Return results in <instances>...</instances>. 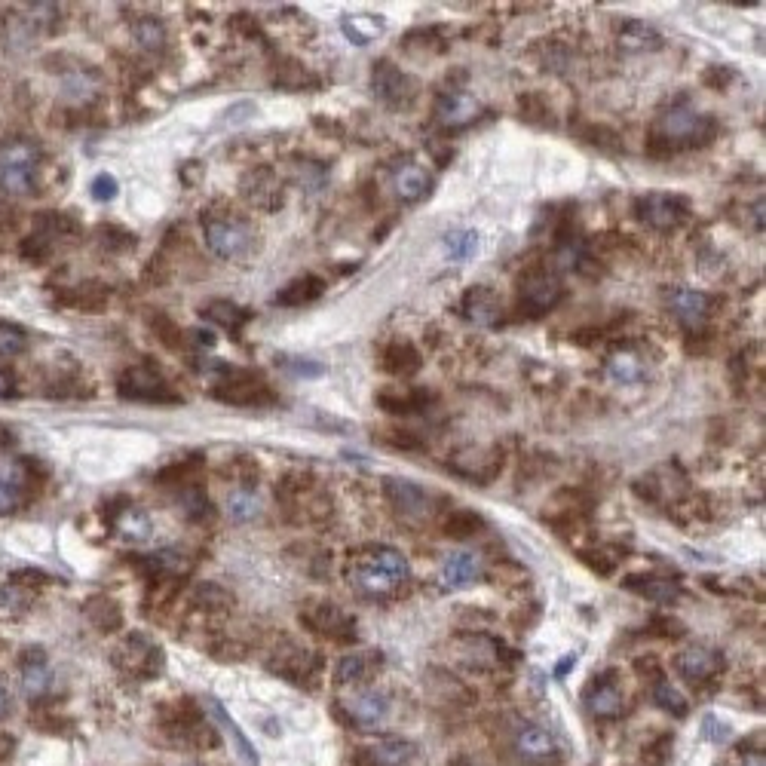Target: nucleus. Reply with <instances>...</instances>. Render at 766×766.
Listing matches in <instances>:
<instances>
[{"mask_svg": "<svg viewBox=\"0 0 766 766\" xmlns=\"http://www.w3.org/2000/svg\"><path fill=\"white\" fill-rule=\"evenodd\" d=\"M714 135H717V123L681 99L659 114V120L650 132V151H653V157H675L681 151L708 148Z\"/></svg>", "mask_w": 766, "mask_h": 766, "instance_id": "obj_1", "label": "nucleus"}, {"mask_svg": "<svg viewBox=\"0 0 766 766\" xmlns=\"http://www.w3.org/2000/svg\"><path fill=\"white\" fill-rule=\"evenodd\" d=\"M408 561L393 546H371L350 558L347 564V580L350 586L365 598H390L399 592L408 580Z\"/></svg>", "mask_w": 766, "mask_h": 766, "instance_id": "obj_2", "label": "nucleus"}, {"mask_svg": "<svg viewBox=\"0 0 766 766\" xmlns=\"http://www.w3.org/2000/svg\"><path fill=\"white\" fill-rule=\"evenodd\" d=\"M203 236L206 246L224 261H243L258 249L255 224L233 206H209L203 212Z\"/></svg>", "mask_w": 766, "mask_h": 766, "instance_id": "obj_3", "label": "nucleus"}, {"mask_svg": "<svg viewBox=\"0 0 766 766\" xmlns=\"http://www.w3.org/2000/svg\"><path fill=\"white\" fill-rule=\"evenodd\" d=\"M37 169H40V151L31 141H7L0 148V190L10 197H28L37 187Z\"/></svg>", "mask_w": 766, "mask_h": 766, "instance_id": "obj_4", "label": "nucleus"}, {"mask_svg": "<svg viewBox=\"0 0 766 766\" xmlns=\"http://www.w3.org/2000/svg\"><path fill=\"white\" fill-rule=\"evenodd\" d=\"M215 399L227 405H267L273 402L270 383L258 371L246 368H230V365H215Z\"/></svg>", "mask_w": 766, "mask_h": 766, "instance_id": "obj_5", "label": "nucleus"}, {"mask_svg": "<svg viewBox=\"0 0 766 766\" xmlns=\"http://www.w3.org/2000/svg\"><path fill=\"white\" fill-rule=\"evenodd\" d=\"M558 298H561V279L549 267L537 264V267H528L521 273V279H518V310L524 316H531V319L546 316L558 304Z\"/></svg>", "mask_w": 766, "mask_h": 766, "instance_id": "obj_6", "label": "nucleus"}, {"mask_svg": "<svg viewBox=\"0 0 766 766\" xmlns=\"http://www.w3.org/2000/svg\"><path fill=\"white\" fill-rule=\"evenodd\" d=\"M111 659L123 675L138 678V681L157 678L163 672V650L154 644V638L141 635V632L126 635L123 644L111 653Z\"/></svg>", "mask_w": 766, "mask_h": 766, "instance_id": "obj_7", "label": "nucleus"}, {"mask_svg": "<svg viewBox=\"0 0 766 766\" xmlns=\"http://www.w3.org/2000/svg\"><path fill=\"white\" fill-rule=\"evenodd\" d=\"M512 751L518 760L531 766H558L564 760V745L555 733L540 724H515L512 727Z\"/></svg>", "mask_w": 766, "mask_h": 766, "instance_id": "obj_8", "label": "nucleus"}, {"mask_svg": "<svg viewBox=\"0 0 766 766\" xmlns=\"http://www.w3.org/2000/svg\"><path fill=\"white\" fill-rule=\"evenodd\" d=\"M117 393L126 402H154V405L181 402L178 393L172 390V383L163 377V371H157L151 365H138V368L123 371L117 380Z\"/></svg>", "mask_w": 766, "mask_h": 766, "instance_id": "obj_9", "label": "nucleus"}, {"mask_svg": "<svg viewBox=\"0 0 766 766\" xmlns=\"http://www.w3.org/2000/svg\"><path fill=\"white\" fill-rule=\"evenodd\" d=\"M371 92L377 95V102H383L390 111H408L417 102L420 83L393 62H377L371 71Z\"/></svg>", "mask_w": 766, "mask_h": 766, "instance_id": "obj_10", "label": "nucleus"}, {"mask_svg": "<svg viewBox=\"0 0 766 766\" xmlns=\"http://www.w3.org/2000/svg\"><path fill=\"white\" fill-rule=\"evenodd\" d=\"M635 218L653 230H675L690 218V200L681 194H668V190H656V194H644L635 203Z\"/></svg>", "mask_w": 766, "mask_h": 766, "instance_id": "obj_11", "label": "nucleus"}, {"mask_svg": "<svg viewBox=\"0 0 766 766\" xmlns=\"http://www.w3.org/2000/svg\"><path fill=\"white\" fill-rule=\"evenodd\" d=\"M279 506L289 512V518H319L322 512L331 509L328 497L313 488V478L307 475H289L279 485Z\"/></svg>", "mask_w": 766, "mask_h": 766, "instance_id": "obj_12", "label": "nucleus"}, {"mask_svg": "<svg viewBox=\"0 0 766 766\" xmlns=\"http://www.w3.org/2000/svg\"><path fill=\"white\" fill-rule=\"evenodd\" d=\"M304 626L325 638V641H338V644H356L359 629H356V619L341 610L338 604H313L304 610Z\"/></svg>", "mask_w": 766, "mask_h": 766, "instance_id": "obj_13", "label": "nucleus"}, {"mask_svg": "<svg viewBox=\"0 0 766 766\" xmlns=\"http://www.w3.org/2000/svg\"><path fill=\"white\" fill-rule=\"evenodd\" d=\"M270 668L276 675H282L285 681H292L298 687H316L319 681V668H322V656L307 650V647H295L285 644L282 650H276V656L270 659Z\"/></svg>", "mask_w": 766, "mask_h": 766, "instance_id": "obj_14", "label": "nucleus"}, {"mask_svg": "<svg viewBox=\"0 0 766 766\" xmlns=\"http://www.w3.org/2000/svg\"><path fill=\"white\" fill-rule=\"evenodd\" d=\"M239 194H243V200L249 206H255V209L276 212L285 203V184H282V178L270 166H255L252 172L243 175Z\"/></svg>", "mask_w": 766, "mask_h": 766, "instance_id": "obj_15", "label": "nucleus"}, {"mask_svg": "<svg viewBox=\"0 0 766 766\" xmlns=\"http://www.w3.org/2000/svg\"><path fill=\"white\" fill-rule=\"evenodd\" d=\"M675 668L690 687H705L711 678H717L724 672V659L711 647L693 644V647H684V650L675 653Z\"/></svg>", "mask_w": 766, "mask_h": 766, "instance_id": "obj_16", "label": "nucleus"}, {"mask_svg": "<svg viewBox=\"0 0 766 766\" xmlns=\"http://www.w3.org/2000/svg\"><path fill=\"white\" fill-rule=\"evenodd\" d=\"M390 702L377 690H359L344 699V721L359 727V730H380L387 724Z\"/></svg>", "mask_w": 766, "mask_h": 766, "instance_id": "obj_17", "label": "nucleus"}, {"mask_svg": "<svg viewBox=\"0 0 766 766\" xmlns=\"http://www.w3.org/2000/svg\"><path fill=\"white\" fill-rule=\"evenodd\" d=\"M383 491H387L393 512L405 521H423L429 515V509H433V497L426 494V488L405 482V478H387V482H383Z\"/></svg>", "mask_w": 766, "mask_h": 766, "instance_id": "obj_18", "label": "nucleus"}, {"mask_svg": "<svg viewBox=\"0 0 766 766\" xmlns=\"http://www.w3.org/2000/svg\"><path fill=\"white\" fill-rule=\"evenodd\" d=\"M586 708L601 717V721H613L622 711H626V696H622V687L616 681L613 672L598 675L589 687H586Z\"/></svg>", "mask_w": 766, "mask_h": 766, "instance_id": "obj_19", "label": "nucleus"}, {"mask_svg": "<svg viewBox=\"0 0 766 766\" xmlns=\"http://www.w3.org/2000/svg\"><path fill=\"white\" fill-rule=\"evenodd\" d=\"M414 757L417 748L408 739H380L356 751L359 766H411Z\"/></svg>", "mask_w": 766, "mask_h": 766, "instance_id": "obj_20", "label": "nucleus"}, {"mask_svg": "<svg viewBox=\"0 0 766 766\" xmlns=\"http://www.w3.org/2000/svg\"><path fill=\"white\" fill-rule=\"evenodd\" d=\"M19 665H22V687H25L28 699H43L50 693L53 668H50V659H46L43 647H28L19 656Z\"/></svg>", "mask_w": 766, "mask_h": 766, "instance_id": "obj_21", "label": "nucleus"}, {"mask_svg": "<svg viewBox=\"0 0 766 766\" xmlns=\"http://www.w3.org/2000/svg\"><path fill=\"white\" fill-rule=\"evenodd\" d=\"M665 307L681 325L699 328V325H705V319L711 313V298L705 292H696V289H675V292H668Z\"/></svg>", "mask_w": 766, "mask_h": 766, "instance_id": "obj_22", "label": "nucleus"}, {"mask_svg": "<svg viewBox=\"0 0 766 766\" xmlns=\"http://www.w3.org/2000/svg\"><path fill=\"white\" fill-rule=\"evenodd\" d=\"M380 668V653L377 650H359L347 653L334 665V684L338 687H362L374 672Z\"/></svg>", "mask_w": 766, "mask_h": 766, "instance_id": "obj_23", "label": "nucleus"}, {"mask_svg": "<svg viewBox=\"0 0 766 766\" xmlns=\"http://www.w3.org/2000/svg\"><path fill=\"white\" fill-rule=\"evenodd\" d=\"M393 190H396V197L405 200V203H420V200L429 197V190H433V175H429L426 166L408 160L393 172Z\"/></svg>", "mask_w": 766, "mask_h": 766, "instance_id": "obj_24", "label": "nucleus"}, {"mask_svg": "<svg viewBox=\"0 0 766 766\" xmlns=\"http://www.w3.org/2000/svg\"><path fill=\"white\" fill-rule=\"evenodd\" d=\"M463 316L475 325H497L503 319L500 295L488 289V285H472L463 295Z\"/></svg>", "mask_w": 766, "mask_h": 766, "instance_id": "obj_25", "label": "nucleus"}, {"mask_svg": "<svg viewBox=\"0 0 766 766\" xmlns=\"http://www.w3.org/2000/svg\"><path fill=\"white\" fill-rule=\"evenodd\" d=\"M616 46L622 53L629 56H644V53H656L662 46V34L647 25V22H638V19H629L622 22L619 31H616Z\"/></svg>", "mask_w": 766, "mask_h": 766, "instance_id": "obj_26", "label": "nucleus"}, {"mask_svg": "<svg viewBox=\"0 0 766 766\" xmlns=\"http://www.w3.org/2000/svg\"><path fill=\"white\" fill-rule=\"evenodd\" d=\"M478 114H482V105L463 89H451V92L439 95V102H436V117L445 126H469L472 120H478Z\"/></svg>", "mask_w": 766, "mask_h": 766, "instance_id": "obj_27", "label": "nucleus"}, {"mask_svg": "<svg viewBox=\"0 0 766 766\" xmlns=\"http://www.w3.org/2000/svg\"><path fill=\"white\" fill-rule=\"evenodd\" d=\"M622 586L647 601H659V604H672L684 592L675 577H662V573H638V577H629Z\"/></svg>", "mask_w": 766, "mask_h": 766, "instance_id": "obj_28", "label": "nucleus"}, {"mask_svg": "<svg viewBox=\"0 0 766 766\" xmlns=\"http://www.w3.org/2000/svg\"><path fill=\"white\" fill-rule=\"evenodd\" d=\"M114 531L126 543H148L154 534V521H151L148 509H141L135 503H123L120 512L114 515Z\"/></svg>", "mask_w": 766, "mask_h": 766, "instance_id": "obj_29", "label": "nucleus"}, {"mask_svg": "<svg viewBox=\"0 0 766 766\" xmlns=\"http://www.w3.org/2000/svg\"><path fill=\"white\" fill-rule=\"evenodd\" d=\"M478 577H482V567H478L475 552L457 549V552H448V555H445V561H442V580H445L448 589H466V586H472Z\"/></svg>", "mask_w": 766, "mask_h": 766, "instance_id": "obj_30", "label": "nucleus"}, {"mask_svg": "<svg viewBox=\"0 0 766 766\" xmlns=\"http://www.w3.org/2000/svg\"><path fill=\"white\" fill-rule=\"evenodd\" d=\"M322 292H325V282L313 273H304V276L292 279L289 285H282L276 292V304L279 307H304V304L319 301Z\"/></svg>", "mask_w": 766, "mask_h": 766, "instance_id": "obj_31", "label": "nucleus"}, {"mask_svg": "<svg viewBox=\"0 0 766 766\" xmlns=\"http://www.w3.org/2000/svg\"><path fill=\"white\" fill-rule=\"evenodd\" d=\"M43 577L37 573H16L4 586H0V607L10 613H22L31 601H34V583H40Z\"/></svg>", "mask_w": 766, "mask_h": 766, "instance_id": "obj_32", "label": "nucleus"}, {"mask_svg": "<svg viewBox=\"0 0 766 766\" xmlns=\"http://www.w3.org/2000/svg\"><path fill=\"white\" fill-rule=\"evenodd\" d=\"M209 711H212V721L224 730V736L230 739V745L239 751V757L243 760H249V766H258V751L252 748V742L243 736V730H239L233 721H230V714H227V708L224 705H218L215 699H209Z\"/></svg>", "mask_w": 766, "mask_h": 766, "instance_id": "obj_33", "label": "nucleus"}, {"mask_svg": "<svg viewBox=\"0 0 766 766\" xmlns=\"http://www.w3.org/2000/svg\"><path fill=\"white\" fill-rule=\"evenodd\" d=\"M607 377L613 383H619V387H632V383H638L644 377V362L638 353L632 350H616L610 359H607Z\"/></svg>", "mask_w": 766, "mask_h": 766, "instance_id": "obj_34", "label": "nucleus"}, {"mask_svg": "<svg viewBox=\"0 0 766 766\" xmlns=\"http://www.w3.org/2000/svg\"><path fill=\"white\" fill-rule=\"evenodd\" d=\"M420 353L414 344L408 341H399V344H390L387 350H383V368H387L390 374H399V377H408L420 368Z\"/></svg>", "mask_w": 766, "mask_h": 766, "instance_id": "obj_35", "label": "nucleus"}, {"mask_svg": "<svg viewBox=\"0 0 766 766\" xmlns=\"http://www.w3.org/2000/svg\"><path fill=\"white\" fill-rule=\"evenodd\" d=\"M200 316L209 322V325H218V328H227V331H236L239 325H243L249 319V310H243L239 304L233 301H212L209 307L200 310Z\"/></svg>", "mask_w": 766, "mask_h": 766, "instance_id": "obj_36", "label": "nucleus"}, {"mask_svg": "<svg viewBox=\"0 0 766 766\" xmlns=\"http://www.w3.org/2000/svg\"><path fill=\"white\" fill-rule=\"evenodd\" d=\"M132 37H135V43H138L145 53H160L163 46H166V28H163V22L154 19V16L135 19V22H132Z\"/></svg>", "mask_w": 766, "mask_h": 766, "instance_id": "obj_37", "label": "nucleus"}, {"mask_svg": "<svg viewBox=\"0 0 766 766\" xmlns=\"http://www.w3.org/2000/svg\"><path fill=\"white\" fill-rule=\"evenodd\" d=\"M442 246H445V252H448L451 261H469V258H475V252H478V233L469 230V227L448 230V233L442 236Z\"/></svg>", "mask_w": 766, "mask_h": 766, "instance_id": "obj_38", "label": "nucleus"}, {"mask_svg": "<svg viewBox=\"0 0 766 766\" xmlns=\"http://www.w3.org/2000/svg\"><path fill=\"white\" fill-rule=\"evenodd\" d=\"M344 28V37L356 46H365L371 40H377L383 34V19L380 16H347L341 22Z\"/></svg>", "mask_w": 766, "mask_h": 766, "instance_id": "obj_39", "label": "nucleus"}, {"mask_svg": "<svg viewBox=\"0 0 766 766\" xmlns=\"http://www.w3.org/2000/svg\"><path fill=\"white\" fill-rule=\"evenodd\" d=\"M485 528V521H482V515H475V512H466V509H460V512H451L445 521H442V531H445V537H451V540H469V537H475L478 531Z\"/></svg>", "mask_w": 766, "mask_h": 766, "instance_id": "obj_40", "label": "nucleus"}, {"mask_svg": "<svg viewBox=\"0 0 766 766\" xmlns=\"http://www.w3.org/2000/svg\"><path fill=\"white\" fill-rule=\"evenodd\" d=\"M653 699H656V705H659L662 711H668L672 717H684V714L690 711L687 696H684L675 684H668L665 678L653 681Z\"/></svg>", "mask_w": 766, "mask_h": 766, "instance_id": "obj_41", "label": "nucleus"}, {"mask_svg": "<svg viewBox=\"0 0 766 766\" xmlns=\"http://www.w3.org/2000/svg\"><path fill=\"white\" fill-rule=\"evenodd\" d=\"M518 114H521V120H528V123L552 126V105L540 92H524L518 99Z\"/></svg>", "mask_w": 766, "mask_h": 766, "instance_id": "obj_42", "label": "nucleus"}, {"mask_svg": "<svg viewBox=\"0 0 766 766\" xmlns=\"http://www.w3.org/2000/svg\"><path fill=\"white\" fill-rule=\"evenodd\" d=\"M227 512H230L236 521H249V518H255V515L261 512V500H258V494H255L252 488L239 485V488L230 491V497H227Z\"/></svg>", "mask_w": 766, "mask_h": 766, "instance_id": "obj_43", "label": "nucleus"}, {"mask_svg": "<svg viewBox=\"0 0 766 766\" xmlns=\"http://www.w3.org/2000/svg\"><path fill=\"white\" fill-rule=\"evenodd\" d=\"M86 616H89L102 632H114V629L120 626V607H117L111 598H105V595L92 598V601L86 604Z\"/></svg>", "mask_w": 766, "mask_h": 766, "instance_id": "obj_44", "label": "nucleus"}, {"mask_svg": "<svg viewBox=\"0 0 766 766\" xmlns=\"http://www.w3.org/2000/svg\"><path fill=\"white\" fill-rule=\"evenodd\" d=\"M178 506L184 509V515H187V518H194V521H203V518H209V515H212V503H209V497H206L203 491H197L194 485H187V488H181V491H178Z\"/></svg>", "mask_w": 766, "mask_h": 766, "instance_id": "obj_45", "label": "nucleus"}, {"mask_svg": "<svg viewBox=\"0 0 766 766\" xmlns=\"http://www.w3.org/2000/svg\"><path fill=\"white\" fill-rule=\"evenodd\" d=\"M426 405V393H380V408L393 414H414Z\"/></svg>", "mask_w": 766, "mask_h": 766, "instance_id": "obj_46", "label": "nucleus"}, {"mask_svg": "<svg viewBox=\"0 0 766 766\" xmlns=\"http://www.w3.org/2000/svg\"><path fill=\"white\" fill-rule=\"evenodd\" d=\"M580 558H583L595 573H601V577H607V573L619 564V555H616L613 549H607V546H589L586 552H580Z\"/></svg>", "mask_w": 766, "mask_h": 766, "instance_id": "obj_47", "label": "nucleus"}, {"mask_svg": "<svg viewBox=\"0 0 766 766\" xmlns=\"http://www.w3.org/2000/svg\"><path fill=\"white\" fill-rule=\"evenodd\" d=\"M22 350H25V334L10 322H0V356H19Z\"/></svg>", "mask_w": 766, "mask_h": 766, "instance_id": "obj_48", "label": "nucleus"}, {"mask_svg": "<svg viewBox=\"0 0 766 766\" xmlns=\"http://www.w3.org/2000/svg\"><path fill=\"white\" fill-rule=\"evenodd\" d=\"M586 141H592L595 148H601V151H607V154H622V138L613 132V129H607V126H589V132H586Z\"/></svg>", "mask_w": 766, "mask_h": 766, "instance_id": "obj_49", "label": "nucleus"}, {"mask_svg": "<svg viewBox=\"0 0 766 766\" xmlns=\"http://www.w3.org/2000/svg\"><path fill=\"white\" fill-rule=\"evenodd\" d=\"M25 503V491L0 478V515H13Z\"/></svg>", "mask_w": 766, "mask_h": 766, "instance_id": "obj_50", "label": "nucleus"}, {"mask_svg": "<svg viewBox=\"0 0 766 766\" xmlns=\"http://www.w3.org/2000/svg\"><path fill=\"white\" fill-rule=\"evenodd\" d=\"M92 197L95 200H102V203H108V200H114L117 197V178L114 175H99L92 181Z\"/></svg>", "mask_w": 766, "mask_h": 766, "instance_id": "obj_51", "label": "nucleus"}, {"mask_svg": "<svg viewBox=\"0 0 766 766\" xmlns=\"http://www.w3.org/2000/svg\"><path fill=\"white\" fill-rule=\"evenodd\" d=\"M282 365H289L292 371H298L301 377H319L325 371L322 362H304V359H282Z\"/></svg>", "mask_w": 766, "mask_h": 766, "instance_id": "obj_52", "label": "nucleus"}, {"mask_svg": "<svg viewBox=\"0 0 766 766\" xmlns=\"http://www.w3.org/2000/svg\"><path fill=\"white\" fill-rule=\"evenodd\" d=\"M16 374L10 368H0V399H13L16 396Z\"/></svg>", "mask_w": 766, "mask_h": 766, "instance_id": "obj_53", "label": "nucleus"}, {"mask_svg": "<svg viewBox=\"0 0 766 766\" xmlns=\"http://www.w3.org/2000/svg\"><path fill=\"white\" fill-rule=\"evenodd\" d=\"M16 754V739L10 733H0V763Z\"/></svg>", "mask_w": 766, "mask_h": 766, "instance_id": "obj_54", "label": "nucleus"}, {"mask_svg": "<svg viewBox=\"0 0 766 766\" xmlns=\"http://www.w3.org/2000/svg\"><path fill=\"white\" fill-rule=\"evenodd\" d=\"M13 445H16V433L7 423H0V451H10Z\"/></svg>", "mask_w": 766, "mask_h": 766, "instance_id": "obj_55", "label": "nucleus"}, {"mask_svg": "<svg viewBox=\"0 0 766 766\" xmlns=\"http://www.w3.org/2000/svg\"><path fill=\"white\" fill-rule=\"evenodd\" d=\"M10 714V690H7V684H4V678H0V721Z\"/></svg>", "mask_w": 766, "mask_h": 766, "instance_id": "obj_56", "label": "nucleus"}, {"mask_svg": "<svg viewBox=\"0 0 766 766\" xmlns=\"http://www.w3.org/2000/svg\"><path fill=\"white\" fill-rule=\"evenodd\" d=\"M573 662H577V653H570L567 659H561V662H558V668H555V675H558V678H564V675L570 672V665H573Z\"/></svg>", "mask_w": 766, "mask_h": 766, "instance_id": "obj_57", "label": "nucleus"}, {"mask_svg": "<svg viewBox=\"0 0 766 766\" xmlns=\"http://www.w3.org/2000/svg\"><path fill=\"white\" fill-rule=\"evenodd\" d=\"M742 766H763V751H751L742 757Z\"/></svg>", "mask_w": 766, "mask_h": 766, "instance_id": "obj_58", "label": "nucleus"}, {"mask_svg": "<svg viewBox=\"0 0 766 766\" xmlns=\"http://www.w3.org/2000/svg\"><path fill=\"white\" fill-rule=\"evenodd\" d=\"M451 766H488V763L478 757H457V760H451Z\"/></svg>", "mask_w": 766, "mask_h": 766, "instance_id": "obj_59", "label": "nucleus"}]
</instances>
